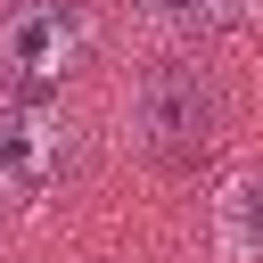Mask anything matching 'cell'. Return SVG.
Returning <instances> with one entry per match:
<instances>
[{
  "mask_svg": "<svg viewBox=\"0 0 263 263\" xmlns=\"http://www.w3.org/2000/svg\"><path fill=\"white\" fill-rule=\"evenodd\" d=\"M222 247L230 255H263V173H238L230 189H222Z\"/></svg>",
  "mask_w": 263,
  "mask_h": 263,
  "instance_id": "obj_4",
  "label": "cell"
},
{
  "mask_svg": "<svg viewBox=\"0 0 263 263\" xmlns=\"http://www.w3.org/2000/svg\"><path fill=\"white\" fill-rule=\"evenodd\" d=\"M156 8H164L173 25H197V33H214V25H230L247 0H156Z\"/></svg>",
  "mask_w": 263,
  "mask_h": 263,
  "instance_id": "obj_5",
  "label": "cell"
},
{
  "mask_svg": "<svg viewBox=\"0 0 263 263\" xmlns=\"http://www.w3.org/2000/svg\"><path fill=\"white\" fill-rule=\"evenodd\" d=\"M132 132H140V148H148L164 173L197 164V156L214 148V132H222V90H214V74L189 66V58H156V66L140 74V90H132Z\"/></svg>",
  "mask_w": 263,
  "mask_h": 263,
  "instance_id": "obj_1",
  "label": "cell"
},
{
  "mask_svg": "<svg viewBox=\"0 0 263 263\" xmlns=\"http://www.w3.org/2000/svg\"><path fill=\"white\" fill-rule=\"evenodd\" d=\"M90 58V8L82 0H16L0 8V82L49 90Z\"/></svg>",
  "mask_w": 263,
  "mask_h": 263,
  "instance_id": "obj_2",
  "label": "cell"
},
{
  "mask_svg": "<svg viewBox=\"0 0 263 263\" xmlns=\"http://www.w3.org/2000/svg\"><path fill=\"white\" fill-rule=\"evenodd\" d=\"M66 173V123L33 99H0V189L41 197Z\"/></svg>",
  "mask_w": 263,
  "mask_h": 263,
  "instance_id": "obj_3",
  "label": "cell"
}]
</instances>
